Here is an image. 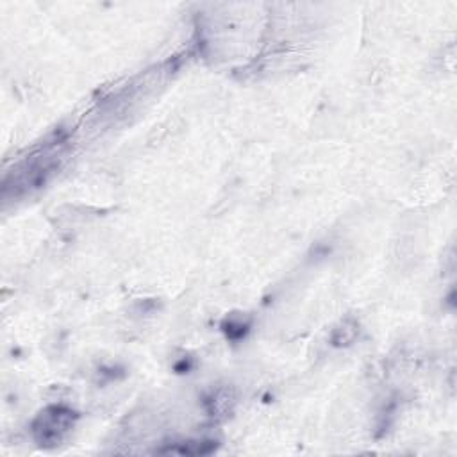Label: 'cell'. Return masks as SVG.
Listing matches in <instances>:
<instances>
[{
  "mask_svg": "<svg viewBox=\"0 0 457 457\" xmlns=\"http://www.w3.org/2000/svg\"><path fill=\"white\" fill-rule=\"evenodd\" d=\"M79 415L68 406L52 404L38 413V416L31 424L33 440L42 449H56L67 440L72 429L75 427Z\"/></svg>",
  "mask_w": 457,
  "mask_h": 457,
  "instance_id": "cell-1",
  "label": "cell"
},
{
  "mask_svg": "<svg viewBox=\"0 0 457 457\" xmlns=\"http://www.w3.org/2000/svg\"><path fill=\"white\" fill-rule=\"evenodd\" d=\"M359 336V324L354 318H347V320L341 322L336 329L331 334V345L338 347H349L352 345L356 338Z\"/></svg>",
  "mask_w": 457,
  "mask_h": 457,
  "instance_id": "cell-2",
  "label": "cell"
},
{
  "mask_svg": "<svg viewBox=\"0 0 457 457\" xmlns=\"http://www.w3.org/2000/svg\"><path fill=\"white\" fill-rule=\"evenodd\" d=\"M222 331L231 341H240L249 334L250 331V320H247L245 316H234L228 315L224 322H222Z\"/></svg>",
  "mask_w": 457,
  "mask_h": 457,
  "instance_id": "cell-3",
  "label": "cell"
},
{
  "mask_svg": "<svg viewBox=\"0 0 457 457\" xmlns=\"http://www.w3.org/2000/svg\"><path fill=\"white\" fill-rule=\"evenodd\" d=\"M217 449V441H184V443H177V447H170L168 450L163 452L170 454H186V456H204V454H211Z\"/></svg>",
  "mask_w": 457,
  "mask_h": 457,
  "instance_id": "cell-4",
  "label": "cell"
}]
</instances>
